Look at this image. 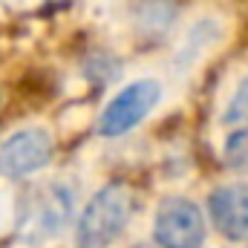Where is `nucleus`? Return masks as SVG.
<instances>
[{
	"instance_id": "nucleus-6",
	"label": "nucleus",
	"mask_w": 248,
	"mask_h": 248,
	"mask_svg": "<svg viewBox=\"0 0 248 248\" xmlns=\"http://www.w3.org/2000/svg\"><path fill=\"white\" fill-rule=\"evenodd\" d=\"M208 214L222 237L234 243L248 240V185L217 187L208 199Z\"/></svg>"
},
{
	"instance_id": "nucleus-3",
	"label": "nucleus",
	"mask_w": 248,
	"mask_h": 248,
	"mask_svg": "<svg viewBox=\"0 0 248 248\" xmlns=\"http://www.w3.org/2000/svg\"><path fill=\"white\" fill-rule=\"evenodd\" d=\"M159 98H162V87L156 81H136V84L124 87L122 93L104 107V113L98 119V133L110 136V139L124 136L139 122H144V116L156 107Z\"/></svg>"
},
{
	"instance_id": "nucleus-2",
	"label": "nucleus",
	"mask_w": 248,
	"mask_h": 248,
	"mask_svg": "<svg viewBox=\"0 0 248 248\" xmlns=\"http://www.w3.org/2000/svg\"><path fill=\"white\" fill-rule=\"evenodd\" d=\"M153 240L159 248H202L205 246V217L182 196H170L156 208Z\"/></svg>"
},
{
	"instance_id": "nucleus-7",
	"label": "nucleus",
	"mask_w": 248,
	"mask_h": 248,
	"mask_svg": "<svg viewBox=\"0 0 248 248\" xmlns=\"http://www.w3.org/2000/svg\"><path fill=\"white\" fill-rule=\"evenodd\" d=\"M225 165L234 168V170H246L248 173V127L237 130L225 141Z\"/></svg>"
},
{
	"instance_id": "nucleus-4",
	"label": "nucleus",
	"mask_w": 248,
	"mask_h": 248,
	"mask_svg": "<svg viewBox=\"0 0 248 248\" xmlns=\"http://www.w3.org/2000/svg\"><path fill=\"white\" fill-rule=\"evenodd\" d=\"M72 211V193L63 185H46L35 190V196L26 202L20 231L29 237V243H41L52 234H58Z\"/></svg>"
},
{
	"instance_id": "nucleus-8",
	"label": "nucleus",
	"mask_w": 248,
	"mask_h": 248,
	"mask_svg": "<svg viewBox=\"0 0 248 248\" xmlns=\"http://www.w3.org/2000/svg\"><path fill=\"white\" fill-rule=\"evenodd\" d=\"M248 122V78L240 84V90L234 93L228 110H225V124H246Z\"/></svg>"
},
{
	"instance_id": "nucleus-9",
	"label": "nucleus",
	"mask_w": 248,
	"mask_h": 248,
	"mask_svg": "<svg viewBox=\"0 0 248 248\" xmlns=\"http://www.w3.org/2000/svg\"><path fill=\"white\" fill-rule=\"evenodd\" d=\"M133 248H159V243H156V246H147V243H139V246H133Z\"/></svg>"
},
{
	"instance_id": "nucleus-5",
	"label": "nucleus",
	"mask_w": 248,
	"mask_h": 248,
	"mask_svg": "<svg viewBox=\"0 0 248 248\" xmlns=\"http://www.w3.org/2000/svg\"><path fill=\"white\" fill-rule=\"evenodd\" d=\"M52 159V136L46 130L29 127L15 136H9L0 147V173L6 179L29 176L41 168H46Z\"/></svg>"
},
{
	"instance_id": "nucleus-1",
	"label": "nucleus",
	"mask_w": 248,
	"mask_h": 248,
	"mask_svg": "<svg viewBox=\"0 0 248 248\" xmlns=\"http://www.w3.org/2000/svg\"><path fill=\"white\" fill-rule=\"evenodd\" d=\"M136 211V193L127 182L104 185L84 208L78 219V248H107L130 222Z\"/></svg>"
}]
</instances>
